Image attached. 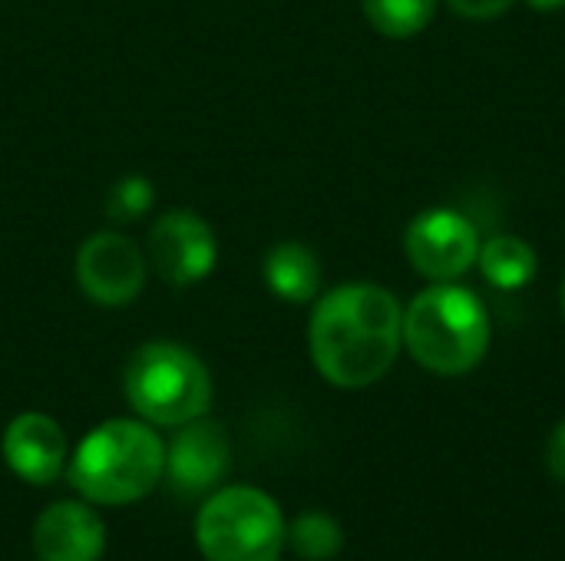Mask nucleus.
I'll return each instance as SVG.
<instances>
[{
    "label": "nucleus",
    "mask_w": 565,
    "mask_h": 561,
    "mask_svg": "<svg viewBox=\"0 0 565 561\" xmlns=\"http://www.w3.org/2000/svg\"><path fill=\"white\" fill-rule=\"evenodd\" d=\"M559 304H563V317H565V278H563V288H559Z\"/></svg>",
    "instance_id": "20"
},
{
    "label": "nucleus",
    "mask_w": 565,
    "mask_h": 561,
    "mask_svg": "<svg viewBox=\"0 0 565 561\" xmlns=\"http://www.w3.org/2000/svg\"><path fill=\"white\" fill-rule=\"evenodd\" d=\"M195 542L205 561H278L288 546V526L268 493L228 486L205 499Z\"/></svg>",
    "instance_id": "5"
},
{
    "label": "nucleus",
    "mask_w": 565,
    "mask_h": 561,
    "mask_svg": "<svg viewBox=\"0 0 565 561\" xmlns=\"http://www.w3.org/2000/svg\"><path fill=\"white\" fill-rule=\"evenodd\" d=\"M149 205H152V188H149V182L142 175H126L122 182L113 185V192L106 198L109 215L119 218V222H132V218L146 215Z\"/></svg>",
    "instance_id": "16"
},
{
    "label": "nucleus",
    "mask_w": 565,
    "mask_h": 561,
    "mask_svg": "<svg viewBox=\"0 0 565 561\" xmlns=\"http://www.w3.org/2000/svg\"><path fill=\"white\" fill-rule=\"evenodd\" d=\"M265 281L281 301L305 304L321 288V265L311 248L298 241H281L265 258Z\"/></svg>",
    "instance_id": "12"
},
{
    "label": "nucleus",
    "mask_w": 565,
    "mask_h": 561,
    "mask_svg": "<svg viewBox=\"0 0 565 561\" xmlns=\"http://www.w3.org/2000/svg\"><path fill=\"white\" fill-rule=\"evenodd\" d=\"M103 549L106 526L83 503H53L33 526V555L40 561H99Z\"/></svg>",
    "instance_id": "11"
},
{
    "label": "nucleus",
    "mask_w": 565,
    "mask_h": 561,
    "mask_svg": "<svg viewBox=\"0 0 565 561\" xmlns=\"http://www.w3.org/2000/svg\"><path fill=\"white\" fill-rule=\"evenodd\" d=\"M3 463L30 486H50L66 466V436L46 413H20L0 440Z\"/></svg>",
    "instance_id": "10"
},
{
    "label": "nucleus",
    "mask_w": 565,
    "mask_h": 561,
    "mask_svg": "<svg viewBox=\"0 0 565 561\" xmlns=\"http://www.w3.org/2000/svg\"><path fill=\"white\" fill-rule=\"evenodd\" d=\"M126 400L152 427H185L205 417L212 403V377L205 364L182 344H142L126 364Z\"/></svg>",
    "instance_id": "4"
},
{
    "label": "nucleus",
    "mask_w": 565,
    "mask_h": 561,
    "mask_svg": "<svg viewBox=\"0 0 565 561\" xmlns=\"http://www.w3.org/2000/svg\"><path fill=\"white\" fill-rule=\"evenodd\" d=\"M477 265L483 271V278L500 288V291H520L536 278L540 258L533 251L530 241L516 238V235H497L487 245H480Z\"/></svg>",
    "instance_id": "13"
},
{
    "label": "nucleus",
    "mask_w": 565,
    "mask_h": 561,
    "mask_svg": "<svg viewBox=\"0 0 565 561\" xmlns=\"http://www.w3.org/2000/svg\"><path fill=\"white\" fill-rule=\"evenodd\" d=\"M404 255L430 281H457L480 255L477 228L454 208H427L404 228Z\"/></svg>",
    "instance_id": "6"
},
{
    "label": "nucleus",
    "mask_w": 565,
    "mask_h": 561,
    "mask_svg": "<svg viewBox=\"0 0 565 561\" xmlns=\"http://www.w3.org/2000/svg\"><path fill=\"white\" fill-rule=\"evenodd\" d=\"M308 347L328 384L341 390L374 387L391 374L404 347V308L381 284H341L318 298Z\"/></svg>",
    "instance_id": "1"
},
{
    "label": "nucleus",
    "mask_w": 565,
    "mask_h": 561,
    "mask_svg": "<svg viewBox=\"0 0 565 561\" xmlns=\"http://www.w3.org/2000/svg\"><path fill=\"white\" fill-rule=\"evenodd\" d=\"M288 546L298 559L328 561L341 552L344 532H341L338 519L328 513H301L288 526Z\"/></svg>",
    "instance_id": "15"
},
{
    "label": "nucleus",
    "mask_w": 565,
    "mask_h": 561,
    "mask_svg": "<svg viewBox=\"0 0 565 561\" xmlns=\"http://www.w3.org/2000/svg\"><path fill=\"white\" fill-rule=\"evenodd\" d=\"M166 476V446L146 420H109L89 430L73 453L70 483L99 506L146 499Z\"/></svg>",
    "instance_id": "2"
},
{
    "label": "nucleus",
    "mask_w": 565,
    "mask_h": 561,
    "mask_svg": "<svg viewBox=\"0 0 565 561\" xmlns=\"http://www.w3.org/2000/svg\"><path fill=\"white\" fill-rule=\"evenodd\" d=\"M76 281L93 304L122 308L146 288V258L129 238L116 231H96L76 255Z\"/></svg>",
    "instance_id": "7"
},
{
    "label": "nucleus",
    "mask_w": 565,
    "mask_h": 561,
    "mask_svg": "<svg viewBox=\"0 0 565 561\" xmlns=\"http://www.w3.org/2000/svg\"><path fill=\"white\" fill-rule=\"evenodd\" d=\"M232 460V446H228V433L218 423L209 420H192L179 430V436L172 440V446L166 450V476L169 486L185 496L195 499L202 493H209L212 486H218V479L225 476Z\"/></svg>",
    "instance_id": "9"
},
{
    "label": "nucleus",
    "mask_w": 565,
    "mask_h": 561,
    "mask_svg": "<svg viewBox=\"0 0 565 561\" xmlns=\"http://www.w3.org/2000/svg\"><path fill=\"white\" fill-rule=\"evenodd\" d=\"M530 10H540V13H553V10H563L565 0H523Z\"/></svg>",
    "instance_id": "19"
},
{
    "label": "nucleus",
    "mask_w": 565,
    "mask_h": 561,
    "mask_svg": "<svg viewBox=\"0 0 565 561\" xmlns=\"http://www.w3.org/2000/svg\"><path fill=\"white\" fill-rule=\"evenodd\" d=\"M149 261L172 288H185L212 274L218 245L212 228L195 212L175 208L149 228Z\"/></svg>",
    "instance_id": "8"
},
{
    "label": "nucleus",
    "mask_w": 565,
    "mask_h": 561,
    "mask_svg": "<svg viewBox=\"0 0 565 561\" xmlns=\"http://www.w3.org/2000/svg\"><path fill=\"white\" fill-rule=\"evenodd\" d=\"M404 347L424 370L463 377L490 350V314L473 291L434 281L404 311Z\"/></svg>",
    "instance_id": "3"
},
{
    "label": "nucleus",
    "mask_w": 565,
    "mask_h": 561,
    "mask_svg": "<svg viewBox=\"0 0 565 561\" xmlns=\"http://www.w3.org/2000/svg\"><path fill=\"white\" fill-rule=\"evenodd\" d=\"M367 23L391 40H411L430 26L437 0H361Z\"/></svg>",
    "instance_id": "14"
},
{
    "label": "nucleus",
    "mask_w": 565,
    "mask_h": 561,
    "mask_svg": "<svg viewBox=\"0 0 565 561\" xmlns=\"http://www.w3.org/2000/svg\"><path fill=\"white\" fill-rule=\"evenodd\" d=\"M546 466H550V473L565 483V420L553 430V436H550V446H546Z\"/></svg>",
    "instance_id": "18"
},
{
    "label": "nucleus",
    "mask_w": 565,
    "mask_h": 561,
    "mask_svg": "<svg viewBox=\"0 0 565 561\" xmlns=\"http://www.w3.org/2000/svg\"><path fill=\"white\" fill-rule=\"evenodd\" d=\"M450 10L463 20H497L503 17L516 0H447Z\"/></svg>",
    "instance_id": "17"
}]
</instances>
